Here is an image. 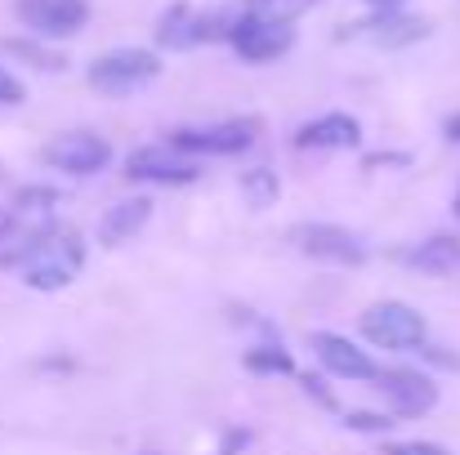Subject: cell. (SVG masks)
<instances>
[{
	"label": "cell",
	"mask_w": 460,
	"mask_h": 455,
	"mask_svg": "<svg viewBox=\"0 0 460 455\" xmlns=\"http://www.w3.org/2000/svg\"><path fill=\"white\" fill-rule=\"evenodd\" d=\"M81 268H85V241H81V232L76 228H40L27 246H22V255H18V273H22V282L31 286V291H63V286H72L76 277H81Z\"/></svg>",
	"instance_id": "cell-1"
},
{
	"label": "cell",
	"mask_w": 460,
	"mask_h": 455,
	"mask_svg": "<svg viewBox=\"0 0 460 455\" xmlns=\"http://www.w3.org/2000/svg\"><path fill=\"white\" fill-rule=\"evenodd\" d=\"M362 335L380 348H394V353H411V348H425L429 339V326L425 317L402 300H380L362 312Z\"/></svg>",
	"instance_id": "cell-2"
},
{
	"label": "cell",
	"mask_w": 460,
	"mask_h": 455,
	"mask_svg": "<svg viewBox=\"0 0 460 455\" xmlns=\"http://www.w3.org/2000/svg\"><path fill=\"white\" fill-rule=\"evenodd\" d=\"M161 76V58L153 49H112L90 63V85L99 94H130Z\"/></svg>",
	"instance_id": "cell-3"
},
{
	"label": "cell",
	"mask_w": 460,
	"mask_h": 455,
	"mask_svg": "<svg viewBox=\"0 0 460 455\" xmlns=\"http://www.w3.org/2000/svg\"><path fill=\"white\" fill-rule=\"evenodd\" d=\"M296 250L317 259V264H335V268H362L367 264V246L358 232L335 228V223H296L291 228Z\"/></svg>",
	"instance_id": "cell-4"
},
{
	"label": "cell",
	"mask_w": 460,
	"mask_h": 455,
	"mask_svg": "<svg viewBox=\"0 0 460 455\" xmlns=\"http://www.w3.org/2000/svg\"><path fill=\"white\" fill-rule=\"evenodd\" d=\"M40 161L49 170H63L72 179H85V174H99L112 161V144L103 135H90V130H67V135H54L40 148Z\"/></svg>",
	"instance_id": "cell-5"
},
{
	"label": "cell",
	"mask_w": 460,
	"mask_h": 455,
	"mask_svg": "<svg viewBox=\"0 0 460 455\" xmlns=\"http://www.w3.org/2000/svg\"><path fill=\"white\" fill-rule=\"evenodd\" d=\"M260 121H219V126H201V130H174L170 148L183 156H237L255 144Z\"/></svg>",
	"instance_id": "cell-6"
},
{
	"label": "cell",
	"mask_w": 460,
	"mask_h": 455,
	"mask_svg": "<svg viewBox=\"0 0 460 455\" xmlns=\"http://www.w3.org/2000/svg\"><path fill=\"white\" fill-rule=\"evenodd\" d=\"M376 389L385 393V402H389L394 416H402V420H416V416H425V411L438 407V384H434L425 371H407V366L380 371V375H376Z\"/></svg>",
	"instance_id": "cell-7"
},
{
	"label": "cell",
	"mask_w": 460,
	"mask_h": 455,
	"mask_svg": "<svg viewBox=\"0 0 460 455\" xmlns=\"http://www.w3.org/2000/svg\"><path fill=\"white\" fill-rule=\"evenodd\" d=\"M228 45H233L246 63H273V58H282V54L296 45V27H291V22L242 18V9H237V22H233V31H228Z\"/></svg>",
	"instance_id": "cell-8"
},
{
	"label": "cell",
	"mask_w": 460,
	"mask_h": 455,
	"mask_svg": "<svg viewBox=\"0 0 460 455\" xmlns=\"http://www.w3.org/2000/svg\"><path fill=\"white\" fill-rule=\"evenodd\" d=\"M126 174L139 179V183H161V188H179V183H192L201 170L192 156L174 152L170 144H153V148H135L126 156Z\"/></svg>",
	"instance_id": "cell-9"
},
{
	"label": "cell",
	"mask_w": 460,
	"mask_h": 455,
	"mask_svg": "<svg viewBox=\"0 0 460 455\" xmlns=\"http://www.w3.org/2000/svg\"><path fill=\"white\" fill-rule=\"evenodd\" d=\"M18 18L49 40L76 36L90 22V4L85 0H18Z\"/></svg>",
	"instance_id": "cell-10"
},
{
	"label": "cell",
	"mask_w": 460,
	"mask_h": 455,
	"mask_svg": "<svg viewBox=\"0 0 460 455\" xmlns=\"http://www.w3.org/2000/svg\"><path fill=\"white\" fill-rule=\"evenodd\" d=\"M313 353H317V362H322L335 380L367 384V380L380 375V366H376L353 339H344V335H335V330H313Z\"/></svg>",
	"instance_id": "cell-11"
},
{
	"label": "cell",
	"mask_w": 460,
	"mask_h": 455,
	"mask_svg": "<svg viewBox=\"0 0 460 455\" xmlns=\"http://www.w3.org/2000/svg\"><path fill=\"white\" fill-rule=\"evenodd\" d=\"M340 36H358V40H371V45H385V49H402V45H416L429 36V22L425 18H407V13H376V18H362L353 27H344Z\"/></svg>",
	"instance_id": "cell-12"
},
{
	"label": "cell",
	"mask_w": 460,
	"mask_h": 455,
	"mask_svg": "<svg viewBox=\"0 0 460 455\" xmlns=\"http://www.w3.org/2000/svg\"><path fill=\"white\" fill-rule=\"evenodd\" d=\"M362 144V126L349 112H326L317 121H305L296 130V148L300 152H349Z\"/></svg>",
	"instance_id": "cell-13"
},
{
	"label": "cell",
	"mask_w": 460,
	"mask_h": 455,
	"mask_svg": "<svg viewBox=\"0 0 460 455\" xmlns=\"http://www.w3.org/2000/svg\"><path fill=\"white\" fill-rule=\"evenodd\" d=\"M148 219H153V201H148V197L117 201V206H108L103 219H99V241H103V246H126Z\"/></svg>",
	"instance_id": "cell-14"
},
{
	"label": "cell",
	"mask_w": 460,
	"mask_h": 455,
	"mask_svg": "<svg viewBox=\"0 0 460 455\" xmlns=\"http://www.w3.org/2000/svg\"><path fill=\"white\" fill-rule=\"evenodd\" d=\"M407 264H411L416 273H425V277H447V273H456V264H460V241L447 237V232H438V237L420 241V246L407 255Z\"/></svg>",
	"instance_id": "cell-15"
},
{
	"label": "cell",
	"mask_w": 460,
	"mask_h": 455,
	"mask_svg": "<svg viewBox=\"0 0 460 455\" xmlns=\"http://www.w3.org/2000/svg\"><path fill=\"white\" fill-rule=\"evenodd\" d=\"M242 366H246V371H255V375H296V357H291V353H287L278 339L246 348Z\"/></svg>",
	"instance_id": "cell-16"
},
{
	"label": "cell",
	"mask_w": 460,
	"mask_h": 455,
	"mask_svg": "<svg viewBox=\"0 0 460 455\" xmlns=\"http://www.w3.org/2000/svg\"><path fill=\"white\" fill-rule=\"evenodd\" d=\"M242 197H246L255 210H269V206L282 197L278 170H269V165H255V170H246V174H242Z\"/></svg>",
	"instance_id": "cell-17"
},
{
	"label": "cell",
	"mask_w": 460,
	"mask_h": 455,
	"mask_svg": "<svg viewBox=\"0 0 460 455\" xmlns=\"http://www.w3.org/2000/svg\"><path fill=\"white\" fill-rule=\"evenodd\" d=\"M305 4L308 0H237L242 18H260V22H296Z\"/></svg>",
	"instance_id": "cell-18"
},
{
	"label": "cell",
	"mask_w": 460,
	"mask_h": 455,
	"mask_svg": "<svg viewBox=\"0 0 460 455\" xmlns=\"http://www.w3.org/2000/svg\"><path fill=\"white\" fill-rule=\"evenodd\" d=\"M54 206H58V192L54 188H18L13 219H36V214H49Z\"/></svg>",
	"instance_id": "cell-19"
},
{
	"label": "cell",
	"mask_w": 460,
	"mask_h": 455,
	"mask_svg": "<svg viewBox=\"0 0 460 455\" xmlns=\"http://www.w3.org/2000/svg\"><path fill=\"white\" fill-rule=\"evenodd\" d=\"M4 49H9L13 58H27L31 67H45V72L67 67V58H63V54H49V49H40V45H31V40H4Z\"/></svg>",
	"instance_id": "cell-20"
},
{
	"label": "cell",
	"mask_w": 460,
	"mask_h": 455,
	"mask_svg": "<svg viewBox=\"0 0 460 455\" xmlns=\"http://www.w3.org/2000/svg\"><path fill=\"white\" fill-rule=\"evenodd\" d=\"M398 420H389V416H376V411H349L344 416V429H362V433H385V429H394Z\"/></svg>",
	"instance_id": "cell-21"
},
{
	"label": "cell",
	"mask_w": 460,
	"mask_h": 455,
	"mask_svg": "<svg viewBox=\"0 0 460 455\" xmlns=\"http://www.w3.org/2000/svg\"><path fill=\"white\" fill-rule=\"evenodd\" d=\"M380 455H452L443 442H380Z\"/></svg>",
	"instance_id": "cell-22"
},
{
	"label": "cell",
	"mask_w": 460,
	"mask_h": 455,
	"mask_svg": "<svg viewBox=\"0 0 460 455\" xmlns=\"http://www.w3.org/2000/svg\"><path fill=\"white\" fill-rule=\"evenodd\" d=\"M13 232H18L13 210H0V264H9V255H13Z\"/></svg>",
	"instance_id": "cell-23"
},
{
	"label": "cell",
	"mask_w": 460,
	"mask_h": 455,
	"mask_svg": "<svg viewBox=\"0 0 460 455\" xmlns=\"http://www.w3.org/2000/svg\"><path fill=\"white\" fill-rule=\"evenodd\" d=\"M0 103H9V108H13V103H22V81H18V76H9L4 67H0Z\"/></svg>",
	"instance_id": "cell-24"
},
{
	"label": "cell",
	"mask_w": 460,
	"mask_h": 455,
	"mask_svg": "<svg viewBox=\"0 0 460 455\" xmlns=\"http://www.w3.org/2000/svg\"><path fill=\"white\" fill-rule=\"evenodd\" d=\"M246 442H251V433H246V429H233V433L224 438V447H219V455H233L237 447H246Z\"/></svg>",
	"instance_id": "cell-25"
},
{
	"label": "cell",
	"mask_w": 460,
	"mask_h": 455,
	"mask_svg": "<svg viewBox=\"0 0 460 455\" xmlns=\"http://www.w3.org/2000/svg\"><path fill=\"white\" fill-rule=\"evenodd\" d=\"M376 165H407V156H367V170Z\"/></svg>",
	"instance_id": "cell-26"
},
{
	"label": "cell",
	"mask_w": 460,
	"mask_h": 455,
	"mask_svg": "<svg viewBox=\"0 0 460 455\" xmlns=\"http://www.w3.org/2000/svg\"><path fill=\"white\" fill-rule=\"evenodd\" d=\"M376 13H394V9H402V0H367Z\"/></svg>",
	"instance_id": "cell-27"
},
{
	"label": "cell",
	"mask_w": 460,
	"mask_h": 455,
	"mask_svg": "<svg viewBox=\"0 0 460 455\" xmlns=\"http://www.w3.org/2000/svg\"><path fill=\"white\" fill-rule=\"evenodd\" d=\"M443 135H447L452 144H460V112H456V117H447V126H443Z\"/></svg>",
	"instance_id": "cell-28"
},
{
	"label": "cell",
	"mask_w": 460,
	"mask_h": 455,
	"mask_svg": "<svg viewBox=\"0 0 460 455\" xmlns=\"http://www.w3.org/2000/svg\"><path fill=\"white\" fill-rule=\"evenodd\" d=\"M456 210H460V197H456Z\"/></svg>",
	"instance_id": "cell-29"
}]
</instances>
